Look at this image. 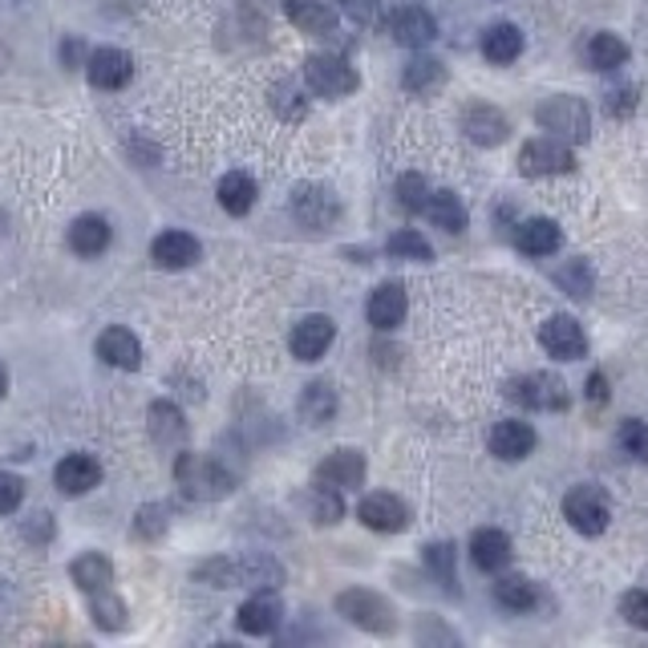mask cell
<instances>
[{
  "label": "cell",
  "instance_id": "obj_44",
  "mask_svg": "<svg viewBox=\"0 0 648 648\" xmlns=\"http://www.w3.org/2000/svg\"><path fill=\"white\" fill-rule=\"evenodd\" d=\"M24 499V482L17 474H4L0 470V514H12Z\"/></svg>",
  "mask_w": 648,
  "mask_h": 648
},
{
  "label": "cell",
  "instance_id": "obj_1",
  "mask_svg": "<svg viewBox=\"0 0 648 648\" xmlns=\"http://www.w3.org/2000/svg\"><path fill=\"white\" fill-rule=\"evenodd\" d=\"M175 479H179L183 494H187V499H199V503L224 499L235 487V474H227L224 462L212 459V454H183V459L175 462Z\"/></svg>",
  "mask_w": 648,
  "mask_h": 648
},
{
  "label": "cell",
  "instance_id": "obj_43",
  "mask_svg": "<svg viewBox=\"0 0 648 648\" xmlns=\"http://www.w3.org/2000/svg\"><path fill=\"white\" fill-rule=\"evenodd\" d=\"M620 608H625V620H628V625H632V628H645V632H648V588H637V592H628Z\"/></svg>",
  "mask_w": 648,
  "mask_h": 648
},
{
  "label": "cell",
  "instance_id": "obj_6",
  "mask_svg": "<svg viewBox=\"0 0 648 648\" xmlns=\"http://www.w3.org/2000/svg\"><path fill=\"white\" fill-rule=\"evenodd\" d=\"M576 167V158H571V146L556 135H543V138H531V143L519 150V170L531 175V179H543V175H568Z\"/></svg>",
  "mask_w": 648,
  "mask_h": 648
},
{
  "label": "cell",
  "instance_id": "obj_4",
  "mask_svg": "<svg viewBox=\"0 0 648 648\" xmlns=\"http://www.w3.org/2000/svg\"><path fill=\"white\" fill-rule=\"evenodd\" d=\"M563 519H568L580 536H603L608 531V519H612V503H608V494L592 482H583V487H571L568 499H563Z\"/></svg>",
  "mask_w": 648,
  "mask_h": 648
},
{
  "label": "cell",
  "instance_id": "obj_30",
  "mask_svg": "<svg viewBox=\"0 0 648 648\" xmlns=\"http://www.w3.org/2000/svg\"><path fill=\"white\" fill-rule=\"evenodd\" d=\"M336 414V393L328 381H313V385H304L301 393V418L308 425H328Z\"/></svg>",
  "mask_w": 648,
  "mask_h": 648
},
{
  "label": "cell",
  "instance_id": "obj_9",
  "mask_svg": "<svg viewBox=\"0 0 648 648\" xmlns=\"http://www.w3.org/2000/svg\"><path fill=\"white\" fill-rule=\"evenodd\" d=\"M539 345L548 348V357L556 361H580L588 353V336H583V328L571 316H551L539 328Z\"/></svg>",
  "mask_w": 648,
  "mask_h": 648
},
{
  "label": "cell",
  "instance_id": "obj_3",
  "mask_svg": "<svg viewBox=\"0 0 648 648\" xmlns=\"http://www.w3.org/2000/svg\"><path fill=\"white\" fill-rule=\"evenodd\" d=\"M536 122L543 126L548 135L563 138V143H583V138L592 135V110H588V101L568 98V94L543 101L536 110Z\"/></svg>",
  "mask_w": 648,
  "mask_h": 648
},
{
  "label": "cell",
  "instance_id": "obj_33",
  "mask_svg": "<svg viewBox=\"0 0 648 648\" xmlns=\"http://www.w3.org/2000/svg\"><path fill=\"white\" fill-rule=\"evenodd\" d=\"M150 430H155V438L163 442V446H175V442H183V438H187V425H183V414H179V410H175L170 402L150 405Z\"/></svg>",
  "mask_w": 648,
  "mask_h": 648
},
{
  "label": "cell",
  "instance_id": "obj_25",
  "mask_svg": "<svg viewBox=\"0 0 648 648\" xmlns=\"http://www.w3.org/2000/svg\"><path fill=\"white\" fill-rule=\"evenodd\" d=\"M69 247H73L78 256H101V252L110 247V224H106L101 215H81V219H73V227H69Z\"/></svg>",
  "mask_w": 648,
  "mask_h": 648
},
{
  "label": "cell",
  "instance_id": "obj_28",
  "mask_svg": "<svg viewBox=\"0 0 648 648\" xmlns=\"http://www.w3.org/2000/svg\"><path fill=\"white\" fill-rule=\"evenodd\" d=\"M519 53H523V33L514 24H491L482 33V57L494 61V66H511Z\"/></svg>",
  "mask_w": 648,
  "mask_h": 648
},
{
  "label": "cell",
  "instance_id": "obj_14",
  "mask_svg": "<svg viewBox=\"0 0 648 648\" xmlns=\"http://www.w3.org/2000/svg\"><path fill=\"white\" fill-rule=\"evenodd\" d=\"M536 430L527 422H519V418H507V422H499L491 430V454L503 462H523L531 450H536Z\"/></svg>",
  "mask_w": 648,
  "mask_h": 648
},
{
  "label": "cell",
  "instance_id": "obj_47",
  "mask_svg": "<svg viewBox=\"0 0 648 648\" xmlns=\"http://www.w3.org/2000/svg\"><path fill=\"white\" fill-rule=\"evenodd\" d=\"M4 390H9V373H4V365H0V397H4Z\"/></svg>",
  "mask_w": 648,
  "mask_h": 648
},
{
  "label": "cell",
  "instance_id": "obj_42",
  "mask_svg": "<svg viewBox=\"0 0 648 648\" xmlns=\"http://www.w3.org/2000/svg\"><path fill=\"white\" fill-rule=\"evenodd\" d=\"M559 284H563L571 296H588V292H592V272L583 268V259H576V264H568V268L559 272Z\"/></svg>",
  "mask_w": 648,
  "mask_h": 648
},
{
  "label": "cell",
  "instance_id": "obj_36",
  "mask_svg": "<svg viewBox=\"0 0 648 648\" xmlns=\"http://www.w3.org/2000/svg\"><path fill=\"white\" fill-rule=\"evenodd\" d=\"M390 256H397V259H418V264H425V259H434V247L425 244L422 232H397L390 239Z\"/></svg>",
  "mask_w": 648,
  "mask_h": 648
},
{
  "label": "cell",
  "instance_id": "obj_7",
  "mask_svg": "<svg viewBox=\"0 0 648 648\" xmlns=\"http://www.w3.org/2000/svg\"><path fill=\"white\" fill-rule=\"evenodd\" d=\"M292 212H296V219H301L304 227L324 232V227H333L336 219H341V203H336L333 190L321 187V183H304V187H296V195H292Z\"/></svg>",
  "mask_w": 648,
  "mask_h": 648
},
{
  "label": "cell",
  "instance_id": "obj_5",
  "mask_svg": "<svg viewBox=\"0 0 648 648\" xmlns=\"http://www.w3.org/2000/svg\"><path fill=\"white\" fill-rule=\"evenodd\" d=\"M304 81H308V90L321 94V98H345V94L357 90V69L348 66L345 57L316 53L304 61Z\"/></svg>",
  "mask_w": 648,
  "mask_h": 648
},
{
  "label": "cell",
  "instance_id": "obj_8",
  "mask_svg": "<svg viewBox=\"0 0 648 648\" xmlns=\"http://www.w3.org/2000/svg\"><path fill=\"white\" fill-rule=\"evenodd\" d=\"M357 519L370 531H381V536H393V531H405L410 527V507L390 491H377V494H365L357 507Z\"/></svg>",
  "mask_w": 648,
  "mask_h": 648
},
{
  "label": "cell",
  "instance_id": "obj_17",
  "mask_svg": "<svg viewBox=\"0 0 648 648\" xmlns=\"http://www.w3.org/2000/svg\"><path fill=\"white\" fill-rule=\"evenodd\" d=\"M150 259H155L158 268L167 272H179V268H190L195 259H199V239L187 232H163L150 244Z\"/></svg>",
  "mask_w": 648,
  "mask_h": 648
},
{
  "label": "cell",
  "instance_id": "obj_2",
  "mask_svg": "<svg viewBox=\"0 0 648 648\" xmlns=\"http://www.w3.org/2000/svg\"><path fill=\"white\" fill-rule=\"evenodd\" d=\"M336 612L345 616L348 625L365 628V632H393L397 628V612H393V603L385 596L370 592V588H348V592L336 596Z\"/></svg>",
  "mask_w": 648,
  "mask_h": 648
},
{
  "label": "cell",
  "instance_id": "obj_35",
  "mask_svg": "<svg viewBox=\"0 0 648 648\" xmlns=\"http://www.w3.org/2000/svg\"><path fill=\"white\" fill-rule=\"evenodd\" d=\"M90 603H94V620H98V628H106V632H118V628L126 625V603L118 600L110 588H106V592H94Z\"/></svg>",
  "mask_w": 648,
  "mask_h": 648
},
{
  "label": "cell",
  "instance_id": "obj_41",
  "mask_svg": "<svg viewBox=\"0 0 648 648\" xmlns=\"http://www.w3.org/2000/svg\"><path fill=\"white\" fill-rule=\"evenodd\" d=\"M272 106H276L279 118H292V122H296V118H304V98L296 94V86H292V81H284V86H276V90H272Z\"/></svg>",
  "mask_w": 648,
  "mask_h": 648
},
{
  "label": "cell",
  "instance_id": "obj_34",
  "mask_svg": "<svg viewBox=\"0 0 648 648\" xmlns=\"http://www.w3.org/2000/svg\"><path fill=\"white\" fill-rule=\"evenodd\" d=\"M588 61H592V69L625 66V61H628V46L616 33H596L592 41H588Z\"/></svg>",
  "mask_w": 648,
  "mask_h": 648
},
{
  "label": "cell",
  "instance_id": "obj_11",
  "mask_svg": "<svg viewBox=\"0 0 648 648\" xmlns=\"http://www.w3.org/2000/svg\"><path fill=\"white\" fill-rule=\"evenodd\" d=\"M462 130H467L470 143L479 146H499L507 143L511 135V122H507V114L499 106H487V101H474L467 114H462Z\"/></svg>",
  "mask_w": 648,
  "mask_h": 648
},
{
  "label": "cell",
  "instance_id": "obj_13",
  "mask_svg": "<svg viewBox=\"0 0 648 648\" xmlns=\"http://www.w3.org/2000/svg\"><path fill=\"white\" fill-rule=\"evenodd\" d=\"M316 482L333 487V491H353V487H361L365 482V459H361V450H333L316 467Z\"/></svg>",
  "mask_w": 648,
  "mask_h": 648
},
{
  "label": "cell",
  "instance_id": "obj_40",
  "mask_svg": "<svg viewBox=\"0 0 648 648\" xmlns=\"http://www.w3.org/2000/svg\"><path fill=\"white\" fill-rule=\"evenodd\" d=\"M425 563H430V571H434L446 588H454V548H450V543H430V548H425Z\"/></svg>",
  "mask_w": 648,
  "mask_h": 648
},
{
  "label": "cell",
  "instance_id": "obj_26",
  "mask_svg": "<svg viewBox=\"0 0 648 648\" xmlns=\"http://www.w3.org/2000/svg\"><path fill=\"white\" fill-rule=\"evenodd\" d=\"M425 215H430V224L442 227V232H450V235L467 232V207H462V199L454 190H430Z\"/></svg>",
  "mask_w": 648,
  "mask_h": 648
},
{
  "label": "cell",
  "instance_id": "obj_18",
  "mask_svg": "<svg viewBox=\"0 0 648 648\" xmlns=\"http://www.w3.org/2000/svg\"><path fill=\"white\" fill-rule=\"evenodd\" d=\"M98 357L114 370H138L143 365V345H138V336L130 328H106L98 336Z\"/></svg>",
  "mask_w": 648,
  "mask_h": 648
},
{
  "label": "cell",
  "instance_id": "obj_45",
  "mask_svg": "<svg viewBox=\"0 0 648 648\" xmlns=\"http://www.w3.org/2000/svg\"><path fill=\"white\" fill-rule=\"evenodd\" d=\"M341 9L357 24H377L381 21V0H336Z\"/></svg>",
  "mask_w": 648,
  "mask_h": 648
},
{
  "label": "cell",
  "instance_id": "obj_12",
  "mask_svg": "<svg viewBox=\"0 0 648 648\" xmlns=\"http://www.w3.org/2000/svg\"><path fill=\"white\" fill-rule=\"evenodd\" d=\"M333 336H336V324L328 321L324 313L304 316V321L292 328V357L296 361H321L324 353H328V345H333Z\"/></svg>",
  "mask_w": 648,
  "mask_h": 648
},
{
  "label": "cell",
  "instance_id": "obj_16",
  "mask_svg": "<svg viewBox=\"0 0 648 648\" xmlns=\"http://www.w3.org/2000/svg\"><path fill=\"white\" fill-rule=\"evenodd\" d=\"M390 33H393V41H397V46L422 49V46H430V41L438 37V24H434V17H430L425 9L410 4V9H397L390 17Z\"/></svg>",
  "mask_w": 648,
  "mask_h": 648
},
{
  "label": "cell",
  "instance_id": "obj_39",
  "mask_svg": "<svg viewBox=\"0 0 648 648\" xmlns=\"http://www.w3.org/2000/svg\"><path fill=\"white\" fill-rule=\"evenodd\" d=\"M620 446H625L632 459L648 462V422H640V418H628V422L620 425Z\"/></svg>",
  "mask_w": 648,
  "mask_h": 648
},
{
  "label": "cell",
  "instance_id": "obj_10",
  "mask_svg": "<svg viewBox=\"0 0 648 648\" xmlns=\"http://www.w3.org/2000/svg\"><path fill=\"white\" fill-rule=\"evenodd\" d=\"M514 402L531 405V410H563L568 405V390H563V381L548 377V373H531L523 381H511L507 385Z\"/></svg>",
  "mask_w": 648,
  "mask_h": 648
},
{
  "label": "cell",
  "instance_id": "obj_20",
  "mask_svg": "<svg viewBox=\"0 0 648 648\" xmlns=\"http://www.w3.org/2000/svg\"><path fill=\"white\" fill-rule=\"evenodd\" d=\"M288 21L308 37H333L336 33V12L324 0H284Z\"/></svg>",
  "mask_w": 648,
  "mask_h": 648
},
{
  "label": "cell",
  "instance_id": "obj_32",
  "mask_svg": "<svg viewBox=\"0 0 648 648\" xmlns=\"http://www.w3.org/2000/svg\"><path fill=\"white\" fill-rule=\"evenodd\" d=\"M494 600L503 603V608H511V612H531L536 608V583L523 580V576H507V580L494 583Z\"/></svg>",
  "mask_w": 648,
  "mask_h": 648
},
{
  "label": "cell",
  "instance_id": "obj_38",
  "mask_svg": "<svg viewBox=\"0 0 648 648\" xmlns=\"http://www.w3.org/2000/svg\"><path fill=\"white\" fill-rule=\"evenodd\" d=\"M425 199H430V187H425L422 175H402L397 179V203L405 212H425Z\"/></svg>",
  "mask_w": 648,
  "mask_h": 648
},
{
  "label": "cell",
  "instance_id": "obj_27",
  "mask_svg": "<svg viewBox=\"0 0 648 648\" xmlns=\"http://www.w3.org/2000/svg\"><path fill=\"white\" fill-rule=\"evenodd\" d=\"M514 244H519V252H527V256H551V252H559L563 235H559V227L551 224V219H527V224H519V232H514Z\"/></svg>",
  "mask_w": 648,
  "mask_h": 648
},
{
  "label": "cell",
  "instance_id": "obj_29",
  "mask_svg": "<svg viewBox=\"0 0 648 648\" xmlns=\"http://www.w3.org/2000/svg\"><path fill=\"white\" fill-rule=\"evenodd\" d=\"M256 179L252 175H244V170H232V175H224V183H219V203H224L227 215H247L252 207H256Z\"/></svg>",
  "mask_w": 648,
  "mask_h": 648
},
{
  "label": "cell",
  "instance_id": "obj_46",
  "mask_svg": "<svg viewBox=\"0 0 648 648\" xmlns=\"http://www.w3.org/2000/svg\"><path fill=\"white\" fill-rule=\"evenodd\" d=\"M163 507H143V511H138V523H135V531H138V539H158L163 536Z\"/></svg>",
  "mask_w": 648,
  "mask_h": 648
},
{
  "label": "cell",
  "instance_id": "obj_37",
  "mask_svg": "<svg viewBox=\"0 0 648 648\" xmlns=\"http://www.w3.org/2000/svg\"><path fill=\"white\" fill-rule=\"evenodd\" d=\"M313 514L316 523H336L341 514H345V503H341V491H333V487H324V482H316L313 487Z\"/></svg>",
  "mask_w": 648,
  "mask_h": 648
},
{
  "label": "cell",
  "instance_id": "obj_22",
  "mask_svg": "<svg viewBox=\"0 0 648 648\" xmlns=\"http://www.w3.org/2000/svg\"><path fill=\"white\" fill-rule=\"evenodd\" d=\"M101 482V467L90 454H69L57 462V487L66 494H90Z\"/></svg>",
  "mask_w": 648,
  "mask_h": 648
},
{
  "label": "cell",
  "instance_id": "obj_31",
  "mask_svg": "<svg viewBox=\"0 0 648 648\" xmlns=\"http://www.w3.org/2000/svg\"><path fill=\"white\" fill-rule=\"evenodd\" d=\"M405 90L410 94H434L442 90V81H446V69H442V61H434V57H418V61H410V69H405Z\"/></svg>",
  "mask_w": 648,
  "mask_h": 648
},
{
  "label": "cell",
  "instance_id": "obj_23",
  "mask_svg": "<svg viewBox=\"0 0 648 648\" xmlns=\"http://www.w3.org/2000/svg\"><path fill=\"white\" fill-rule=\"evenodd\" d=\"M405 321V288L402 284H381L377 292L370 296V324L390 333Z\"/></svg>",
  "mask_w": 648,
  "mask_h": 648
},
{
  "label": "cell",
  "instance_id": "obj_15",
  "mask_svg": "<svg viewBox=\"0 0 648 648\" xmlns=\"http://www.w3.org/2000/svg\"><path fill=\"white\" fill-rule=\"evenodd\" d=\"M279 620H284V603H279L276 592H264L252 596V600L239 608V628H244L247 637H272L279 628Z\"/></svg>",
  "mask_w": 648,
  "mask_h": 648
},
{
  "label": "cell",
  "instance_id": "obj_19",
  "mask_svg": "<svg viewBox=\"0 0 648 648\" xmlns=\"http://www.w3.org/2000/svg\"><path fill=\"white\" fill-rule=\"evenodd\" d=\"M130 73H135V61L126 49H98L90 57V81L98 90H122Z\"/></svg>",
  "mask_w": 648,
  "mask_h": 648
},
{
  "label": "cell",
  "instance_id": "obj_21",
  "mask_svg": "<svg viewBox=\"0 0 648 648\" xmlns=\"http://www.w3.org/2000/svg\"><path fill=\"white\" fill-rule=\"evenodd\" d=\"M470 559H474L479 571H503L511 563V539L503 531H494V527H482L470 539Z\"/></svg>",
  "mask_w": 648,
  "mask_h": 648
},
{
  "label": "cell",
  "instance_id": "obj_24",
  "mask_svg": "<svg viewBox=\"0 0 648 648\" xmlns=\"http://www.w3.org/2000/svg\"><path fill=\"white\" fill-rule=\"evenodd\" d=\"M69 576H73V583H78L86 596L106 592L114 583V563L106 556H98V551H86V556H78L69 563Z\"/></svg>",
  "mask_w": 648,
  "mask_h": 648
}]
</instances>
